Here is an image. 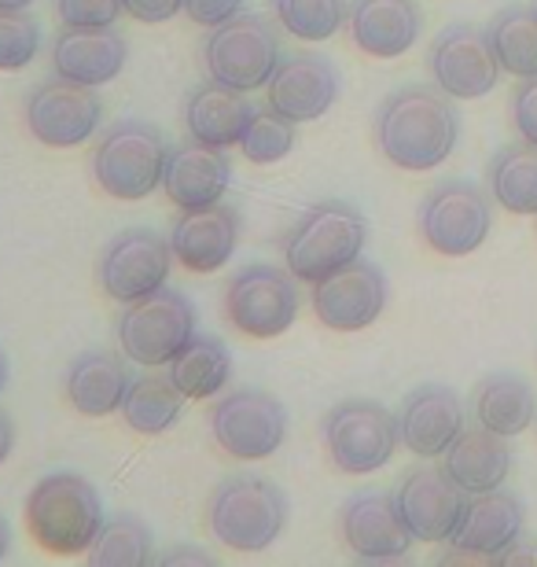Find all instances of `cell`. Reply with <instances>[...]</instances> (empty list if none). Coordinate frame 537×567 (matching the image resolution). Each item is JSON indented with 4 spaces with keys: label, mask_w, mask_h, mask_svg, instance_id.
Listing matches in <instances>:
<instances>
[{
    "label": "cell",
    "mask_w": 537,
    "mask_h": 567,
    "mask_svg": "<svg viewBox=\"0 0 537 567\" xmlns=\"http://www.w3.org/2000/svg\"><path fill=\"white\" fill-rule=\"evenodd\" d=\"M461 137L453 100L438 85H405L383 100L375 115V144L405 174H427L453 155Z\"/></svg>",
    "instance_id": "obj_1"
},
{
    "label": "cell",
    "mask_w": 537,
    "mask_h": 567,
    "mask_svg": "<svg viewBox=\"0 0 537 567\" xmlns=\"http://www.w3.org/2000/svg\"><path fill=\"white\" fill-rule=\"evenodd\" d=\"M30 538L52 557H85L104 527V502L78 472H52L33 483L22 505Z\"/></svg>",
    "instance_id": "obj_2"
},
{
    "label": "cell",
    "mask_w": 537,
    "mask_h": 567,
    "mask_svg": "<svg viewBox=\"0 0 537 567\" xmlns=\"http://www.w3.org/2000/svg\"><path fill=\"white\" fill-rule=\"evenodd\" d=\"M369 244V221L358 207L339 199L317 203L299 218L283 244V262L299 284H317L353 266Z\"/></svg>",
    "instance_id": "obj_3"
},
{
    "label": "cell",
    "mask_w": 537,
    "mask_h": 567,
    "mask_svg": "<svg viewBox=\"0 0 537 567\" xmlns=\"http://www.w3.org/2000/svg\"><path fill=\"white\" fill-rule=\"evenodd\" d=\"M169 144L155 126L136 118L114 122L93 147V181L118 203H141L163 188Z\"/></svg>",
    "instance_id": "obj_4"
},
{
    "label": "cell",
    "mask_w": 537,
    "mask_h": 567,
    "mask_svg": "<svg viewBox=\"0 0 537 567\" xmlns=\"http://www.w3.org/2000/svg\"><path fill=\"white\" fill-rule=\"evenodd\" d=\"M210 535L233 553H261L288 527V502L269 480L233 475L210 494Z\"/></svg>",
    "instance_id": "obj_5"
},
{
    "label": "cell",
    "mask_w": 537,
    "mask_h": 567,
    "mask_svg": "<svg viewBox=\"0 0 537 567\" xmlns=\"http://www.w3.org/2000/svg\"><path fill=\"white\" fill-rule=\"evenodd\" d=\"M280 60H283L280 30L266 16H255V11H239L236 19L214 27L207 44H203L207 74L221 85L244 89V93H255V89L269 85Z\"/></svg>",
    "instance_id": "obj_6"
},
{
    "label": "cell",
    "mask_w": 537,
    "mask_h": 567,
    "mask_svg": "<svg viewBox=\"0 0 537 567\" xmlns=\"http://www.w3.org/2000/svg\"><path fill=\"white\" fill-rule=\"evenodd\" d=\"M196 336V306L177 288H158L125 306L118 317L122 354L144 369L169 365Z\"/></svg>",
    "instance_id": "obj_7"
},
{
    "label": "cell",
    "mask_w": 537,
    "mask_h": 567,
    "mask_svg": "<svg viewBox=\"0 0 537 567\" xmlns=\"http://www.w3.org/2000/svg\"><path fill=\"white\" fill-rule=\"evenodd\" d=\"M324 446L342 475H372L391 464L394 450L402 446V431L386 405L350 399L324 416Z\"/></svg>",
    "instance_id": "obj_8"
},
{
    "label": "cell",
    "mask_w": 537,
    "mask_h": 567,
    "mask_svg": "<svg viewBox=\"0 0 537 567\" xmlns=\"http://www.w3.org/2000/svg\"><path fill=\"white\" fill-rule=\"evenodd\" d=\"M420 236L434 255H475L494 229V199L472 181H442L420 203Z\"/></svg>",
    "instance_id": "obj_9"
},
{
    "label": "cell",
    "mask_w": 537,
    "mask_h": 567,
    "mask_svg": "<svg viewBox=\"0 0 537 567\" xmlns=\"http://www.w3.org/2000/svg\"><path fill=\"white\" fill-rule=\"evenodd\" d=\"M302 295L288 269L247 266L228 280L225 317L247 339H277L299 321Z\"/></svg>",
    "instance_id": "obj_10"
},
{
    "label": "cell",
    "mask_w": 537,
    "mask_h": 567,
    "mask_svg": "<svg viewBox=\"0 0 537 567\" xmlns=\"http://www.w3.org/2000/svg\"><path fill=\"white\" fill-rule=\"evenodd\" d=\"M210 435L233 461H266L288 439V410L269 391L236 388L214 402Z\"/></svg>",
    "instance_id": "obj_11"
},
{
    "label": "cell",
    "mask_w": 537,
    "mask_h": 567,
    "mask_svg": "<svg viewBox=\"0 0 537 567\" xmlns=\"http://www.w3.org/2000/svg\"><path fill=\"white\" fill-rule=\"evenodd\" d=\"M169 269H174V251H169L166 236L152 229H125L100 255L96 280L107 299L130 306L144 295L166 288Z\"/></svg>",
    "instance_id": "obj_12"
},
{
    "label": "cell",
    "mask_w": 537,
    "mask_h": 567,
    "mask_svg": "<svg viewBox=\"0 0 537 567\" xmlns=\"http://www.w3.org/2000/svg\"><path fill=\"white\" fill-rule=\"evenodd\" d=\"M100 122H104V104L89 85L63 82H41L27 96V130L30 137L44 147H82L85 141L96 137Z\"/></svg>",
    "instance_id": "obj_13"
},
{
    "label": "cell",
    "mask_w": 537,
    "mask_h": 567,
    "mask_svg": "<svg viewBox=\"0 0 537 567\" xmlns=\"http://www.w3.org/2000/svg\"><path fill=\"white\" fill-rule=\"evenodd\" d=\"M434 85L442 89L450 100H483L486 93H494L500 63L483 27L472 22H453L445 27L431 44L427 55Z\"/></svg>",
    "instance_id": "obj_14"
},
{
    "label": "cell",
    "mask_w": 537,
    "mask_h": 567,
    "mask_svg": "<svg viewBox=\"0 0 537 567\" xmlns=\"http://www.w3.org/2000/svg\"><path fill=\"white\" fill-rule=\"evenodd\" d=\"M386 295L391 288H386L383 269L358 258L353 266L317 280L310 306L317 321L331 332H361V328L380 321V313L386 310Z\"/></svg>",
    "instance_id": "obj_15"
},
{
    "label": "cell",
    "mask_w": 537,
    "mask_h": 567,
    "mask_svg": "<svg viewBox=\"0 0 537 567\" xmlns=\"http://www.w3.org/2000/svg\"><path fill=\"white\" fill-rule=\"evenodd\" d=\"M527 527V508L516 494L508 491H486V494H467V505L461 513L450 538V560H500L505 553L523 538Z\"/></svg>",
    "instance_id": "obj_16"
},
{
    "label": "cell",
    "mask_w": 537,
    "mask_h": 567,
    "mask_svg": "<svg viewBox=\"0 0 537 567\" xmlns=\"http://www.w3.org/2000/svg\"><path fill=\"white\" fill-rule=\"evenodd\" d=\"M266 89H269V107L277 115L291 118L295 126H302V122H317L335 107L342 82L335 63L324 60V55L295 52L283 55Z\"/></svg>",
    "instance_id": "obj_17"
},
{
    "label": "cell",
    "mask_w": 537,
    "mask_h": 567,
    "mask_svg": "<svg viewBox=\"0 0 537 567\" xmlns=\"http://www.w3.org/2000/svg\"><path fill=\"white\" fill-rule=\"evenodd\" d=\"M342 542L358 560H405L413 549L409 530L394 494H358L342 508Z\"/></svg>",
    "instance_id": "obj_18"
},
{
    "label": "cell",
    "mask_w": 537,
    "mask_h": 567,
    "mask_svg": "<svg viewBox=\"0 0 537 567\" xmlns=\"http://www.w3.org/2000/svg\"><path fill=\"white\" fill-rule=\"evenodd\" d=\"M397 508H402L409 530H413L416 542H427V546H438V542H450L456 524H461V513L467 505V494L450 480L445 468H413L405 472L402 486H397Z\"/></svg>",
    "instance_id": "obj_19"
},
{
    "label": "cell",
    "mask_w": 537,
    "mask_h": 567,
    "mask_svg": "<svg viewBox=\"0 0 537 567\" xmlns=\"http://www.w3.org/2000/svg\"><path fill=\"white\" fill-rule=\"evenodd\" d=\"M239 247V210L228 203H214V207L180 210L169 233V251L174 262L188 274H217L233 262Z\"/></svg>",
    "instance_id": "obj_20"
},
{
    "label": "cell",
    "mask_w": 537,
    "mask_h": 567,
    "mask_svg": "<svg viewBox=\"0 0 537 567\" xmlns=\"http://www.w3.org/2000/svg\"><path fill=\"white\" fill-rule=\"evenodd\" d=\"M52 74L74 85H111L114 78L125 71L130 60V44L114 27L100 30H71L63 27V33H55L52 41Z\"/></svg>",
    "instance_id": "obj_21"
},
{
    "label": "cell",
    "mask_w": 537,
    "mask_h": 567,
    "mask_svg": "<svg viewBox=\"0 0 537 567\" xmlns=\"http://www.w3.org/2000/svg\"><path fill=\"white\" fill-rule=\"evenodd\" d=\"M228 185H233V163H228L221 147H207L196 141L169 147L163 192L177 210L214 207V203L225 199Z\"/></svg>",
    "instance_id": "obj_22"
},
{
    "label": "cell",
    "mask_w": 537,
    "mask_h": 567,
    "mask_svg": "<svg viewBox=\"0 0 537 567\" xmlns=\"http://www.w3.org/2000/svg\"><path fill=\"white\" fill-rule=\"evenodd\" d=\"M397 431H402V446L409 453L424 461L442 457L450 442L464 431V402L445 383H424L402 402Z\"/></svg>",
    "instance_id": "obj_23"
},
{
    "label": "cell",
    "mask_w": 537,
    "mask_h": 567,
    "mask_svg": "<svg viewBox=\"0 0 537 567\" xmlns=\"http://www.w3.org/2000/svg\"><path fill=\"white\" fill-rule=\"evenodd\" d=\"M353 44L372 55V60H397L420 41V16L416 0H353L347 11Z\"/></svg>",
    "instance_id": "obj_24"
},
{
    "label": "cell",
    "mask_w": 537,
    "mask_h": 567,
    "mask_svg": "<svg viewBox=\"0 0 537 567\" xmlns=\"http://www.w3.org/2000/svg\"><path fill=\"white\" fill-rule=\"evenodd\" d=\"M255 118V104L247 100L244 89L221 85V82H203L185 100V130L196 144L221 147L228 152L233 144L244 141V133Z\"/></svg>",
    "instance_id": "obj_25"
},
{
    "label": "cell",
    "mask_w": 537,
    "mask_h": 567,
    "mask_svg": "<svg viewBox=\"0 0 537 567\" xmlns=\"http://www.w3.org/2000/svg\"><path fill=\"white\" fill-rule=\"evenodd\" d=\"M442 468L464 494L500 491L512 475V446L505 435L486 431L483 424L464 427L442 453Z\"/></svg>",
    "instance_id": "obj_26"
},
{
    "label": "cell",
    "mask_w": 537,
    "mask_h": 567,
    "mask_svg": "<svg viewBox=\"0 0 537 567\" xmlns=\"http://www.w3.org/2000/svg\"><path fill=\"white\" fill-rule=\"evenodd\" d=\"M130 383L133 377L122 358L107 354V350H89V354L71 361L63 391H66V402L74 405V413L100 421V416H111L122 410Z\"/></svg>",
    "instance_id": "obj_27"
},
{
    "label": "cell",
    "mask_w": 537,
    "mask_h": 567,
    "mask_svg": "<svg viewBox=\"0 0 537 567\" xmlns=\"http://www.w3.org/2000/svg\"><path fill=\"white\" fill-rule=\"evenodd\" d=\"M472 416L486 431L516 439L537 416L534 388L523 377H512V372H489V377L478 380V388L472 394Z\"/></svg>",
    "instance_id": "obj_28"
},
{
    "label": "cell",
    "mask_w": 537,
    "mask_h": 567,
    "mask_svg": "<svg viewBox=\"0 0 537 567\" xmlns=\"http://www.w3.org/2000/svg\"><path fill=\"white\" fill-rule=\"evenodd\" d=\"M169 380L192 402L217 399L233 380V354L217 336H192L188 347L169 361Z\"/></svg>",
    "instance_id": "obj_29"
},
{
    "label": "cell",
    "mask_w": 537,
    "mask_h": 567,
    "mask_svg": "<svg viewBox=\"0 0 537 567\" xmlns=\"http://www.w3.org/2000/svg\"><path fill=\"white\" fill-rule=\"evenodd\" d=\"M489 49H494L500 74L534 78L537 74V8L534 4H508L500 8L486 27Z\"/></svg>",
    "instance_id": "obj_30"
},
{
    "label": "cell",
    "mask_w": 537,
    "mask_h": 567,
    "mask_svg": "<svg viewBox=\"0 0 537 567\" xmlns=\"http://www.w3.org/2000/svg\"><path fill=\"white\" fill-rule=\"evenodd\" d=\"M489 199L508 214H537V147L508 144L489 158Z\"/></svg>",
    "instance_id": "obj_31"
},
{
    "label": "cell",
    "mask_w": 537,
    "mask_h": 567,
    "mask_svg": "<svg viewBox=\"0 0 537 567\" xmlns=\"http://www.w3.org/2000/svg\"><path fill=\"white\" fill-rule=\"evenodd\" d=\"M180 405H185V394L169 377H136L118 413L136 435H163L180 421Z\"/></svg>",
    "instance_id": "obj_32"
},
{
    "label": "cell",
    "mask_w": 537,
    "mask_h": 567,
    "mask_svg": "<svg viewBox=\"0 0 537 567\" xmlns=\"http://www.w3.org/2000/svg\"><path fill=\"white\" fill-rule=\"evenodd\" d=\"M272 16L280 30L295 41L321 44L331 41L347 22V0H272Z\"/></svg>",
    "instance_id": "obj_33"
},
{
    "label": "cell",
    "mask_w": 537,
    "mask_h": 567,
    "mask_svg": "<svg viewBox=\"0 0 537 567\" xmlns=\"http://www.w3.org/2000/svg\"><path fill=\"white\" fill-rule=\"evenodd\" d=\"M85 557H89V564H100V567L147 564L155 557L152 527H147L141 516H114L111 524L100 527V535L93 546H89Z\"/></svg>",
    "instance_id": "obj_34"
},
{
    "label": "cell",
    "mask_w": 537,
    "mask_h": 567,
    "mask_svg": "<svg viewBox=\"0 0 537 567\" xmlns=\"http://www.w3.org/2000/svg\"><path fill=\"white\" fill-rule=\"evenodd\" d=\"M295 141H299L295 122L277 115V111L269 107V111H255L244 141H239V152L247 155V163L272 166V163H280V158H288L295 152Z\"/></svg>",
    "instance_id": "obj_35"
},
{
    "label": "cell",
    "mask_w": 537,
    "mask_h": 567,
    "mask_svg": "<svg viewBox=\"0 0 537 567\" xmlns=\"http://www.w3.org/2000/svg\"><path fill=\"white\" fill-rule=\"evenodd\" d=\"M41 52V27L30 11H0V71H22Z\"/></svg>",
    "instance_id": "obj_36"
},
{
    "label": "cell",
    "mask_w": 537,
    "mask_h": 567,
    "mask_svg": "<svg viewBox=\"0 0 537 567\" xmlns=\"http://www.w3.org/2000/svg\"><path fill=\"white\" fill-rule=\"evenodd\" d=\"M125 16L122 0H55V19L71 30H100L114 27Z\"/></svg>",
    "instance_id": "obj_37"
},
{
    "label": "cell",
    "mask_w": 537,
    "mask_h": 567,
    "mask_svg": "<svg viewBox=\"0 0 537 567\" xmlns=\"http://www.w3.org/2000/svg\"><path fill=\"white\" fill-rule=\"evenodd\" d=\"M512 126H516L519 141L537 147V74L523 78L512 93Z\"/></svg>",
    "instance_id": "obj_38"
},
{
    "label": "cell",
    "mask_w": 537,
    "mask_h": 567,
    "mask_svg": "<svg viewBox=\"0 0 537 567\" xmlns=\"http://www.w3.org/2000/svg\"><path fill=\"white\" fill-rule=\"evenodd\" d=\"M247 0H185V16L196 22V27H221V22L236 19L244 11Z\"/></svg>",
    "instance_id": "obj_39"
},
{
    "label": "cell",
    "mask_w": 537,
    "mask_h": 567,
    "mask_svg": "<svg viewBox=\"0 0 537 567\" xmlns=\"http://www.w3.org/2000/svg\"><path fill=\"white\" fill-rule=\"evenodd\" d=\"M125 16L144 22V27H158V22H169L174 16L185 11V0H122Z\"/></svg>",
    "instance_id": "obj_40"
},
{
    "label": "cell",
    "mask_w": 537,
    "mask_h": 567,
    "mask_svg": "<svg viewBox=\"0 0 537 567\" xmlns=\"http://www.w3.org/2000/svg\"><path fill=\"white\" fill-rule=\"evenodd\" d=\"M11 446H16V424H11V416L0 410V464L11 457Z\"/></svg>",
    "instance_id": "obj_41"
},
{
    "label": "cell",
    "mask_w": 537,
    "mask_h": 567,
    "mask_svg": "<svg viewBox=\"0 0 537 567\" xmlns=\"http://www.w3.org/2000/svg\"><path fill=\"white\" fill-rule=\"evenodd\" d=\"M180 560H192V564H214V557L207 549H169L163 564H180Z\"/></svg>",
    "instance_id": "obj_42"
},
{
    "label": "cell",
    "mask_w": 537,
    "mask_h": 567,
    "mask_svg": "<svg viewBox=\"0 0 537 567\" xmlns=\"http://www.w3.org/2000/svg\"><path fill=\"white\" fill-rule=\"evenodd\" d=\"M8 549H11V527H8V519L0 516V560L8 557Z\"/></svg>",
    "instance_id": "obj_43"
},
{
    "label": "cell",
    "mask_w": 537,
    "mask_h": 567,
    "mask_svg": "<svg viewBox=\"0 0 537 567\" xmlns=\"http://www.w3.org/2000/svg\"><path fill=\"white\" fill-rule=\"evenodd\" d=\"M33 0H0V11H30Z\"/></svg>",
    "instance_id": "obj_44"
},
{
    "label": "cell",
    "mask_w": 537,
    "mask_h": 567,
    "mask_svg": "<svg viewBox=\"0 0 537 567\" xmlns=\"http://www.w3.org/2000/svg\"><path fill=\"white\" fill-rule=\"evenodd\" d=\"M4 383H8V358H4V350H0V391H4Z\"/></svg>",
    "instance_id": "obj_45"
}]
</instances>
